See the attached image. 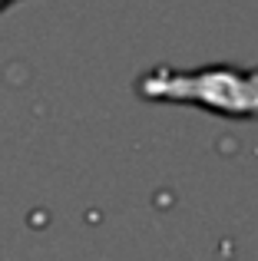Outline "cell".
Here are the masks:
<instances>
[{
  "label": "cell",
  "instance_id": "obj_1",
  "mask_svg": "<svg viewBox=\"0 0 258 261\" xmlns=\"http://www.w3.org/2000/svg\"><path fill=\"white\" fill-rule=\"evenodd\" d=\"M139 96L156 102H192L205 113L228 116V119H258V70L156 66L146 76H139Z\"/></svg>",
  "mask_w": 258,
  "mask_h": 261
}]
</instances>
